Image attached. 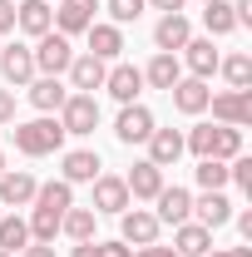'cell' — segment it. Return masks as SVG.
Returning <instances> with one entry per match:
<instances>
[{
	"label": "cell",
	"instance_id": "32",
	"mask_svg": "<svg viewBox=\"0 0 252 257\" xmlns=\"http://www.w3.org/2000/svg\"><path fill=\"white\" fill-rule=\"evenodd\" d=\"M193 178H198L203 193H218V188H227V163H222V159H198Z\"/></svg>",
	"mask_w": 252,
	"mask_h": 257
},
{
	"label": "cell",
	"instance_id": "6",
	"mask_svg": "<svg viewBox=\"0 0 252 257\" xmlns=\"http://www.w3.org/2000/svg\"><path fill=\"white\" fill-rule=\"evenodd\" d=\"M154 128H158V119H154V109H149V104H124V109H119V119H114V139L134 149V144H149V134H154Z\"/></svg>",
	"mask_w": 252,
	"mask_h": 257
},
{
	"label": "cell",
	"instance_id": "33",
	"mask_svg": "<svg viewBox=\"0 0 252 257\" xmlns=\"http://www.w3.org/2000/svg\"><path fill=\"white\" fill-rule=\"evenodd\" d=\"M104 10H109V25H119V30H124V25H134L149 5H144V0H104Z\"/></svg>",
	"mask_w": 252,
	"mask_h": 257
},
{
	"label": "cell",
	"instance_id": "44",
	"mask_svg": "<svg viewBox=\"0 0 252 257\" xmlns=\"http://www.w3.org/2000/svg\"><path fill=\"white\" fill-rule=\"evenodd\" d=\"M0 257H15V252H5V247H0Z\"/></svg>",
	"mask_w": 252,
	"mask_h": 257
},
{
	"label": "cell",
	"instance_id": "26",
	"mask_svg": "<svg viewBox=\"0 0 252 257\" xmlns=\"http://www.w3.org/2000/svg\"><path fill=\"white\" fill-rule=\"evenodd\" d=\"M178 159H183V134H178V128H154V134H149V163L173 168Z\"/></svg>",
	"mask_w": 252,
	"mask_h": 257
},
{
	"label": "cell",
	"instance_id": "22",
	"mask_svg": "<svg viewBox=\"0 0 252 257\" xmlns=\"http://www.w3.org/2000/svg\"><path fill=\"white\" fill-rule=\"evenodd\" d=\"M84 35H89V55H94V60L114 64L119 55H124V30H119V25H109V20H94Z\"/></svg>",
	"mask_w": 252,
	"mask_h": 257
},
{
	"label": "cell",
	"instance_id": "19",
	"mask_svg": "<svg viewBox=\"0 0 252 257\" xmlns=\"http://www.w3.org/2000/svg\"><path fill=\"white\" fill-rule=\"evenodd\" d=\"M15 30H25L30 40L50 35L55 30V5H50V0H20V5H15Z\"/></svg>",
	"mask_w": 252,
	"mask_h": 257
},
{
	"label": "cell",
	"instance_id": "31",
	"mask_svg": "<svg viewBox=\"0 0 252 257\" xmlns=\"http://www.w3.org/2000/svg\"><path fill=\"white\" fill-rule=\"evenodd\" d=\"M242 154V128H227V124H213V154L208 159H237Z\"/></svg>",
	"mask_w": 252,
	"mask_h": 257
},
{
	"label": "cell",
	"instance_id": "30",
	"mask_svg": "<svg viewBox=\"0 0 252 257\" xmlns=\"http://www.w3.org/2000/svg\"><path fill=\"white\" fill-rule=\"evenodd\" d=\"M0 247H5V252L30 247V223H25V218H15V213H0Z\"/></svg>",
	"mask_w": 252,
	"mask_h": 257
},
{
	"label": "cell",
	"instance_id": "3",
	"mask_svg": "<svg viewBox=\"0 0 252 257\" xmlns=\"http://www.w3.org/2000/svg\"><path fill=\"white\" fill-rule=\"evenodd\" d=\"M55 119H60L64 134L89 139V134L99 128V99H94V94H69V99L60 104V114H55Z\"/></svg>",
	"mask_w": 252,
	"mask_h": 257
},
{
	"label": "cell",
	"instance_id": "1",
	"mask_svg": "<svg viewBox=\"0 0 252 257\" xmlns=\"http://www.w3.org/2000/svg\"><path fill=\"white\" fill-rule=\"evenodd\" d=\"M64 208H74V183H64V178H50V183H40L35 188V203H30V242H55L60 237V218Z\"/></svg>",
	"mask_w": 252,
	"mask_h": 257
},
{
	"label": "cell",
	"instance_id": "20",
	"mask_svg": "<svg viewBox=\"0 0 252 257\" xmlns=\"http://www.w3.org/2000/svg\"><path fill=\"white\" fill-rule=\"evenodd\" d=\"M124 208H134L124 178H119V173H99L94 178V213H114V218H119Z\"/></svg>",
	"mask_w": 252,
	"mask_h": 257
},
{
	"label": "cell",
	"instance_id": "45",
	"mask_svg": "<svg viewBox=\"0 0 252 257\" xmlns=\"http://www.w3.org/2000/svg\"><path fill=\"white\" fill-rule=\"evenodd\" d=\"M203 5H208V0H203Z\"/></svg>",
	"mask_w": 252,
	"mask_h": 257
},
{
	"label": "cell",
	"instance_id": "40",
	"mask_svg": "<svg viewBox=\"0 0 252 257\" xmlns=\"http://www.w3.org/2000/svg\"><path fill=\"white\" fill-rule=\"evenodd\" d=\"M232 218H237V232L252 242V208H247V213H232Z\"/></svg>",
	"mask_w": 252,
	"mask_h": 257
},
{
	"label": "cell",
	"instance_id": "25",
	"mask_svg": "<svg viewBox=\"0 0 252 257\" xmlns=\"http://www.w3.org/2000/svg\"><path fill=\"white\" fill-rule=\"evenodd\" d=\"M178 79H183V64H178V55H163V50H158L154 60L144 64V84H149V89H163V94H168Z\"/></svg>",
	"mask_w": 252,
	"mask_h": 257
},
{
	"label": "cell",
	"instance_id": "39",
	"mask_svg": "<svg viewBox=\"0 0 252 257\" xmlns=\"http://www.w3.org/2000/svg\"><path fill=\"white\" fill-rule=\"evenodd\" d=\"M144 5H149V10H163V15H173V10H183L188 0H144Z\"/></svg>",
	"mask_w": 252,
	"mask_h": 257
},
{
	"label": "cell",
	"instance_id": "37",
	"mask_svg": "<svg viewBox=\"0 0 252 257\" xmlns=\"http://www.w3.org/2000/svg\"><path fill=\"white\" fill-rule=\"evenodd\" d=\"M15 257H55V242H30V247H20Z\"/></svg>",
	"mask_w": 252,
	"mask_h": 257
},
{
	"label": "cell",
	"instance_id": "29",
	"mask_svg": "<svg viewBox=\"0 0 252 257\" xmlns=\"http://www.w3.org/2000/svg\"><path fill=\"white\" fill-rule=\"evenodd\" d=\"M218 69H222V79H227V89H252V55H247V50L222 55Z\"/></svg>",
	"mask_w": 252,
	"mask_h": 257
},
{
	"label": "cell",
	"instance_id": "27",
	"mask_svg": "<svg viewBox=\"0 0 252 257\" xmlns=\"http://www.w3.org/2000/svg\"><path fill=\"white\" fill-rule=\"evenodd\" d=\"M203 30H208V40H222V35L237 30L232 0H208V5H203Z\"/></svg>",
	"mask_w": 252,
	"mask_h": 257
},
{
	"label": "cell",
	"instance_id": "24",
	"mask_svg": "<svg viewBox=\"0 0 252 257\" xmlns=\"http://www.w3.org/2000/svg\"><path fill=\"white\" fill-rule=\"evenodd\" d=\"M193 223H203V227H227V223H232V198H227L222 188L193 198Z\"/></svg>",
	"mask_w": 252,
	"mask_h": 257
},
{
	"label": "cell",
	"instance_id": "2",
	"mask_svg": "<svg viewBox=\"0 0 252 257\" xmlns=\"http://www.w3.org/2000/svg\"><path fill=\"white\" fill-rule=\"evenodd\" d=\"M64 139H69V134L60 128V119H55V114H40V119L15 124V149H20L25 159H50V154H60Z\"/></svg>",
	"mask_w": 252,
	"mask_h": 257
},
{
	"label": "cell",
	"instance_id": "14",
	"mask_svg": "<svg viewBox=\"0 0 252 257\" xmlns=\"http://www.w3.org/2000/svg\"><path fill=\"white\" fill-rule=\"evenodd\" d=\"M99 0H55V30L60 35H84L94 25Z\"/></svg>",
	"mask_w": 252,
	"mask_h": 257
},
{
	"label": "cell",
	"instance_id": "18",
	"mask_svg": "<svg viewBox=\"0 0 252 257\" xmlns=\"http://www.w3.org/2000/svg\"><path fill=\"white\" fill-rule=\"evenodd\" d=\"M124 188H129V198H134V203H154L158 188H163V168H158V163H149V159H139V163L124 173Z\"/></svg>",
	"mask_w": 252,
	"mask_h": 257
},
{
	"label": "cell",
	"instance_id": "8",
	"mask_svg": "<svg viewBox=\"0 0 252 257\" xmlns=\"http://www.w3.org/2000/svg\"><path fill=\"white\" fill-rule=\"evenodd\" d=\"M218 50H213V40H208V35H193L188 45H183V50H178V64H183V69H188L193 79H213V74H218Z\"/></svg>",
	"mask_w": 252,
	"mask_h": 257
},
{
	"label": "cell",
	"instance_id": "43",
	"mask_svg": "<svg viewBox=\"0 0 252 257\" xmlns=\"http://www.w3.org/2000/svg\"><path fill=\"white\" fill-rule=\"evenodd\" d=\"M0 173H5V154H0Z\"/></svg>",
	"mask_w": 252,
	"mask_h": 257
},
{
	"label": "cell",
	"instance_id": "42",
	"mask_svg": "<svg viewBox=\"0 0 252 257\" xmlns=\"http://www.w3.org/2000/svg\"><path fill=\"white\" fill-rule=\"evenodd\" d=\"M69 257H94V237H89V242H74V247H69Z\"/></svg>",
	"mask_w": 252,
	"mask_h": 257
},
{
	"label": "cell",
	"instance_id": "34",
	"mask_svg": "<svg viewBox=\"0 0 252 257\" xmlns=\"http://www.w3.org/2000/svg\"><path fill=\"white\" fill-rule=\"evenodd\" d=\"M94 257H134V247L119 242V237H114V242H99V237H94Z\"/></svg>",
	"mask_w": 252,
	"mask_h": 257
},
{
	"label": "cell",
	"instance_id": "41",
	"mask_svg": "<svg viewBox=\"0 0 252 257\" xmlns=\"http://www.w3.org/2000/svg\"><path fill=\"white\" fill-rule=\"evenodd\" d=\"M208 257H252V247H213Z\"/></svg>",
	"mask_w": 252,
	"mask_h": 257
},
{
	"label": "cell",
	"instance_id": "28",
	"mask_svg": "<svg viewBox=\"0 0 252 257\" xmlns=\"http://www.w3.org/2000/svg\"><path fill=\"white\" fill-rule=\"evenodd\" d=\"M94 223H99L94 208H64L60 232H64V237H74V242H89V237H94Z\"/></svg>",
	"mask_w": 252,
	"mask_h": 257
},
{
	"label": "cell",
	"instance_id": "11",
	"mask_svg": "<svg viewBox=\"0 0 252 257\" xmlns=\"http://www.w3.org/2000/svg\"><path fill=\"white\" fill-rule=\"evenodd\" d=\"M35 188H40V178L30 168H5L0 173V208H30Z\"/></svg>",
	"mask_w": 252,
	"mask_h": 257
},
{
	"label": "cell",
	"instance_id": "7",
	"mask_svg": "<svg viewBox=\"0 0 252 257\" xmlns=\"http://www.w3.org/2000/svg\"><path fill=\"white\" fill-rule=\"evenodd\" d=\"M158 218L149 213V208H124L119 213V242H129V247H149V242H158Z\"/></svg>",
	"mask_w": 252,
	"mask_h": 257
},
{
	"label": "cell",
	"instance_id": "35",
	"mask_svg": "<svg viewBox=\"0 0 252 257\" xmlns=\"http://www.w3.org/2000/svg\"><path fill=\"white\" fill-rule=\"evenodd\" d=\"M15 124V89H0V128Z\"/></svg>",
	"mask_w": 252,
	"mask_h": 257
},
{
	"label": "cell",
	"instance_id": "10",
	"mask_svg": "<svg viewBox=\"0 0 252 257\" xmlns=\"http://www.w3.org/2000/svg\"><path fill=\"white\" fill-rule=\"evenodd\" d=\"M64 74H69V94H94V89H104L109 64L94 60V55L84 50V55H74V60H69V69H64Z\"/></svg>",
	"mask_w": 252,
	"mask_h": 257
},
{
	"label": "cell",
	"instance_id": "16",
	"mask_svg": "<svg viewBox=\"0 0 252 257\" xmlns=\"http://www.w3.org/2000/svg\"><path fill=\"white\" fill-rule=\"evenodd\" d=\"M168 99H173V109L178 114H208V99H213V89H208V79H193V74H183L173 89H168Z\"/></svg>",
	"mask_w": 252,
	"mask_h": 257
},
{
	"label": "cell",
	"instance_id": "23",
	"mask_svg": "<svg viewBox=\"0 0 252 257\" xmlns=\"http://www.w3.org/2000/svg\"><path fill=\"white\" fill-rule=\"evenodd\" d=\"M173 252L178 257H208L213 252V227H203V223H178L173 227Z\"/></svg>",
	"mask_w": 252,
	"mask_h": 257
},
{
	"label": "cell",
	"instance_id": "4",
	"mask_svg": "<svg viewBox=\"0 0 252 257\" xmlns=\"http://www.w3.org/2000/svg\"><path fill=\"white\" fill-rule=\"evenodd\" d=\"M30 55H35V74H64L69 60H74V45H69V35L50 30L30 45Z\"/></svg>",
	"mask_w": 252,
	"mask_h": 257
},
{
	"label": "cell",
	"instance_id": "9",
	"mask_svg": "<svg viewBox=\"0 0 252 257\" xmlns=\"http://www.w3.org/2000/svg\"><path fill=\"white\" fill-rule=\"evenodd\" d=\"M0 74H5V84L10 89H25L35 79V55H30V45H0Z\"/></svg>",
	"mask_w": 252,
	"mask_h": 257
},
{
	"label": "cell",
	"instance_id": "21",
	"mask_svg": "<svg viewBox=\"0 0 252 257\" xmlns=\"http://www.w3.org/2000/svg\"><path fill=\"white\" fill-rule=\"evenodd\" d=\"M99 173H104V163H99L94 149H69L60 159V178L64 183H94Z\"/></svg>",
	"mask_w": 252,
	"mask_h": 257
},
{
	"label": "cell",
	"instance_id": "13",
	"mask_svg": "<svg viewBox=\"0 0 252 257\" xmlns=\"http://www.w3.org/2000/svg\"><path fill=\"white\" fill-rule=\"evenodd\" d=\"M104 89L119 99V104H139V94H144V69L139 64H109V74H104Z\"/></svg>",
	"mask_w": 252,
	"mask_h": 257
},
{
	"label": "cell",
	"instance_id": "12",
	"mask_svg": "<svg viewBox=\"0 0 252 257\" xmlns=\"http://www.w3.org/2000/svg\"><path fill=\"white\" fill-rule=\"evenodd\" d=\"M154 218H158V223H168V227L188 223V218H193V193L178 188V183H173V188L163 183V188H158V198H154Z\"/></svg>",
	"mask_w": 252,
	"mask_h": 257
},
{
	"label": "cell",
	"instance_id": "15",
	"mask_svg": "<svg viewBox=\"0 0 252 257\" xmlns=\"http://www.w3.org/2000/svg\"><path fill=\"white\" fill-rule=\"evenodd\" d=\"M188 40H193V20L183 15V10H173V15H158V25H154V45L163 50V55H178Z\"/></svg>",
	"mask_w": 252,
	"mask_h": 257
},
{
	"label": "cell",
	"instance_id": "36",
	"mask_svg": "<svg viewBox=\"0 0 252 257\" xmlns=\"http://www.w3.org/2000/svg\"><path fill=\"white\" fill-rule=\"evenodd\" d=\"M15 30V0H0V35Z\"/></svg>",
	"mask_w": 252,
	"mask_h": 257
},
{
	"label": "cell",
	"instance_id": "38",
	"mask_svg": "<svg viewBox=\"0 0 252 257\" xmlns=\"http://www.w3.org/2000/svg\"><path fill=\"white\" fill-rule=\"evenodd\" d=\"M134 257H178L173 247H158V242H149V247H134Z\"/></svg>",
	"mask_w": 252,
	"mask_h": 257
},
{
	"label": "cell",
	"instance_id": "17",
	"mask_svg": "<svg viewBox=\"0 0 252 257\" xmlns=\"http://www.w3.org/2000/svg\"><path fill=\"white\" fill-rule=\"evenodd\" d=\"M25 94L40 114H60V104L69 99V84H64L60 74H35L30 84H25Z\"/></svg>",
	"mask_w": 252,
	"mask_h": 257
},
{
	"label": "cell",
	"instance_id": "5",
	"mask_svg": "<svg viewBox=\"0 0 252 257\" xmlns=\"http://www.w3.org/2000/svg\"><path fill=\"white\" fill-rule=\"evenodd\" d=\"M208 109H213V124L247 128L252 124V89H222V94L208 99Z\"/></svg>",
	"mask_w": 252,
	"mask_h": 257
}]
</instances>
